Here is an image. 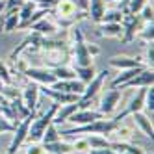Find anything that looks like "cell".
Instances as JSON below:
<instances>
[{
	"mask_svg": "<svg viewBox=\"0 0 154 154\" xmlns=\"http://www.w3.org/2000/svg\"><path fill=\"white\" fill-rule=\"evenodd\" d=\"M106 11V0H89L87 2V17L93 23H100Z\"/></svg>",
	"mask_w": 154,
	"mask_h": 154,
	"instance_id": "ac0fdd59",
	"label": "cell"
},
{
	"mask_svg": "<svg viewBox=\"0 0 154 154\" xmlns=\"http://www.w3.org/2000/svg\"><path fill=\"white\" fill-rule=\"evenodd\" d=\"M74 69V72H76V78H78L82 84H89L93 78H95V67L93 65H87V67H72Z\"/></svg>",
	"mask_w": 154,
	"mask_h": 154,
	"instance_id": "7402d4cb",
	"label": "cell"
},
{
	"mask_svg": "<svg viewBox=\"0 0 154 154\" xmlns=\"http://www.w3.org/2000/svg\"><path fill=\"white\" fill-rule=\"evenodd\" d=\"M58 106L60 104L52 102L41 115L34 117V121H32V125H30V130H28V136H26V143H39L43 139L45 130L48 128V125H52V119H54V115H56Z\"/></svg>",
	"mask_w": 154,
	"mask_h": 154,
	"instance_id": "7a4b0ae2",
	"label": "cell"
},
{
	"mask_svg": "<svg viewBox=\"0 0 154 154\" xmlns=\"http://www.w3.org/2000/svg\"><path fill=\"white\" fill-rule=\"evenodd\" d=\"M147 50H145V67L152 69V61H154V47H152V43H147Z\"/></svg>",
	"mask_w": 154,
	"mask_h": 154,
	"instance_id": "836d02e7",
	"label": "cell"
},
{
	"mask_svg": "<svg viewBox=\"0 0 154 154\" xmlns=\"http://www.w3.org/2000/svg\"><path fill=\"white\" fill-rule=\"evenodd\" d=\"M89 154H119L112 147H104V149H89Z\"/></svg>",
	"mask_w": 154,
	"mask_h": 154,
	"instance_id": "74e56055",
	"label": "cell"
},
{
	"mask_svg": "<svg viewBox=\"0 0 154 154\" xmlns=\"http://www.w3.org/2000/svg\"><path fill=\"white\" fill-rule=\"evenodd\" d=\"M152 84H154V72H152V69L145 67L139 74H136L132 80H128L126 84L121 85V89H125V87H150Z\"/></svg>",
	"mask_w": 154,
	"mask_h": 154,
	"instance_id": "8fae6325",
	"label": "cell"
},
{
	"mask_svg": "<svg viewBox=\"0 0 154 154\" xmlns=\"http://www.w3.org/2000/svg\"><path fill=\"white\" fill-rule=\"evenodd\" d=\"M139 17L143 23H152V17H154V9H152V4L147 2L145 6L141 8V11H139Z\"/></svg>",
	"mask_w": 154,
	"mask_h": 154,
	"instance_id": "4dcf8cb0",
	"label": "cell"
},
{
	"mask_svg": "<svg viewBox=\"0 0 154 154\" xmlns=\"http://www.w3.org/2000/svg\"><path fill=\"white\" fill-rule=\"evenodd\" d=\"M121 26H123V37L121 39L126 43V41L136 39L139 28L143 26V20L139 15H125L123 20H121Z\"/></svg>",
	"mask_w": 154,
	"mask_h": 154,
	"instance_id": "52a82bcc",
	"label": "cell"
},
{
	"mask_svg": "<svg viewBox=\"0 0 154 154\" xmlns=\"http://www.w3.org/2000/svg\"><path fill=\"white\" fill-rule=\"evenodd\" d=\"M78 109V104L76 102H71V104H60L58 106V109H56V115H54V119H52V125H56V126H60V125H63V123H67V119Z\"/></svg>",
	"mask_w": 154,
	"mask_h": 154,
	"instance_id": "9a60e30c",
	"label": "cell"
},
{
	"mask_svg": "<svg viewBox=\"0 0 154 154\" xmlns=\"http://www.w3.org/2000/svg\"><path fill=\"white\" fill-rule=\"evenodd\" d=\"M87 143H89V149H104L112 145V141L106 136H98V134H91V137H87Z\"/></svg>",
	"mask_w": 154,
	"mask_h": 154,
	"instance_id": "d4e9b609",
	"label": "cell"
},
{
	"mask_svg": "<svg viewBox=\"0 0 154 154\" xmlns=\"http://www.w3.org/2000/svg\"><path fill=\"white\" fill-rule=\"evenodd\" d=\"M143 109H147L149 117H152V112H154V87H147L145 91V106H143Z\"/></svg>",
	"mask_w": 154,
	"mask_h": 154,
	"instance_id": "f1b7e54d",
	"label": "cell"
},
{
	"mask_svg": "<svg viewBox=\"0 0 154 154\" xmlns=\"http://www.w3.org/2000/svg\"><path fill=\"white\" fill-rule=\"evenodd\" d=\"M35 115H37V113H30L28 117H24V119L17 125V128H15V136H13L11 143H9V147H8V154H17V150L26 143V136H28L30 125H32V121H34Z\"/></svg>",
	"mask_w": 154,
	"mask_h": 154,
	"instance_id": "5b68a950",
	"label": "cell"
},
{
	"mask_svg": "<svg viewBox=\"0 0 154 154\" xmlns=\"http://www.w3.org/2000/svg\"><path fill=\"white\" fill-rule=\"evenodd\" d=\"M121 100V91L117 89V87H112L109 91H106V95L100 98V106H98V112H100L104 117L109 115V113H113L115 112V108Z\"/></svg>",
	"mask_w": 154,
	"mask_h": 154,
	"instance_id": "30bf717a",
	"label": "cell"
},
{
	"mask_svg": "<svg viewBox=\"0 0 154 154\" xmlns=\"http://www.w3.org/2000/svg\"><path fill=\"white\" fill-rule=\"evenodd\" d=\"M98 119H104V115L100 112H95L91 108H85V109H76V112L67 119L71 125H76V126H84V125H89L93 121H98Z\"/></svg>",
	"mask_w": 154,
	"mask_h": 154,
	"instance_id": "9c48e42d",
	"label": "cell"
},
{
	"mask_svg": "<svg viewBox=\"0 0 154 154\" xmlns=\"http://www.w3.org/2000/svg\"><path fill=\"white\" fill-rule=\"evenodd\" d=\"M87 52H89V56H91V58H97L98 54H100V48L91 43V45H87Z\"/></svg>",
	"mask_w": 154,
	"mask_h": 154,
	"instance_id": "ab89813d",
	"label": "cell"
},
{
	"mask_svg": "<svg viewBox=\"0 0 154 154\" xmlns=\"http://www.w3.org/2000/svg\"><path fill=\"white\" fill-rule=\"evenodd\" d=\"M30 28L34 30L35 34L43 35V37H47V35H54V34H58V32H60L58 24L54 23L52 19H47V17H41V19H39V20H35V23L32 24Z\"/></svg>",
	"mask_w": 154,
	"mask_h": 154,
	"instance_id": "7c38bea8",
	"label": "cell"
},
{
	"mask_svg": "<svg viewBox=\"0 0 154 154\" xmlns=\"http://www.w3.org/2000/svg\"><path fill=\"white\" fill-rule=\"evenodd\" d=\"M43 150L45 154H71L74 152L72 149V143H67V141H54V143H43Z\"/></svg>",
	"mask_w": 154,
	"mask_h": 154,
	"instance_id": "e0dca14e",
	"label": "cell"
},
{
	"mask_svg": "<svg viewBox=\"0 0 154 154\" xmlns=\"http://www.w3.org/2000/svg\"><path fill=\"white\" fill-rule=\"evenodd\" d=\"M71 37H72V61L74 67H87L93 65V58L87 52V43L84 41V34L80 28L71 26Z\"/></svg>",
	"mask_w": 154,
	"mask_h": 154,
	"instance_id": "3957f363",
	"label": "cell"
},
{
	"mask_svg": "<svg viewBox=\"0 0 154 154\" xmlns=\"http://www.w3.org/2000/svg\"><path fill=\"white\" fill-rule=\"evenodd\" d=\"M0 80H2L4 84H13V78H11V74H9V69L6 67L2 61H0Z\"/></svg>",
	"mask_w": 154,
	"mask_h": 154,
	"instance_id": "d6a6232c",
	"label": "cell"
},
{
	"mask_svg": "<svg viewBox=\"0 0 154 154\" xmlns=\"http://www.w3.org/2000/svg\"><path fill=\"white\" fill-rule=\"evenodd\" d=\"M143 69H145V65H139V67H132V69H125V71H121V74L117 76V78L112 82V87H119V85H123L126 84L128 80H132L136 74H139Z\"/></svg>",
	"mask_w": 154,
	"mask_h": 154,
	"instance_id": "ffe728a7",
	"label": "cell"
},
{
	"mask_svg": "<svg viewBox=\"0 0 154 154\" xmlns=\"http://www.w3.org/2000/svg\"><path fill=\"white\" fill-rule=\"evenodd\" d=\"M139 65H145L141 61V58H130V56H113L109 58V67H115V69H132V67H139Z\"/></svg>",
	"mask_w": 154,
	"mask_h": 154,
	"instance_id": "5bb4252c",
	"label": "cell"
},
{
	"mask_svg": "<svg viewBox=\"0 0 154 154\" xmlns=\"http://www.w3.org/2000/svg\"><path fill=\"white\" fill-rule=\"evenodd\" d=\"M145 91H147V87H139V91L130 98L126 109L123 112L125 117H128L132 113H137V112H143V106H145Z\"/></svg>",
	"mask_w": 154,
	"mask_h": 154,
	"instance_id": "4fadbf2b",
	"label": "cell"
},
{
	"mask_svg": "<svg viewBox=\"0 0 154 154\" xmlns=\"http://www.w3.org/2000/svg\"><path fill=\"white\" fill-rule=\"evenodd\" d=\"M15 128H17L15 123H11L4 115H0V134H4V132H15Z\"/></svg>",
	"mask_w": 154,
	"mask_h": 154,
	"instance_id": "1f68e13d",
	"label": "cell"
},
{
	"mask_svg": "<svg viewBox=\"0 0 154 154\" xmlns=\"http://www.w3.org/2000/svg\"><path fill=\"white\" fill-rule=\"evenodd\" d=\"M121 154H130V152H121Z\"/></svg>",
	"mask_w": 154,
	"mask_h": 154,
	"instance_id": "7bdbcfd3",
	"label": "cell"
},
{
	"mask_svg": "<svg viewBox=\"0 0 154 154\" xmlns=\"http://www.w3.org/2000/svg\"><path fill=\"white\" fill-rule=\"evenodd\" d=\"M24 76L30 82H35L39 85H52L58 80L52 69H47V67H28L24 71Z\"/></svg>",
	"mask_w": 154,
	"mask_h": 154,
	"instance_id": "8992f818",
	"label": "cell"
},
{
	"mask_svg": "<svg viewBox=\"0 0 154 154\" xmlns=\"http://www.w3.org/2000/svg\"><path fill=\"white\" fill-rule=\"evenodd\" d=\"M19 9H11V11H8L4 15V24H2V32H6V34H9V32H15L19 28Z\"/></svg>",
	"mask_w": 154,
	"mask_h": 154,
	"instance_id": "44dd1931",
	"label": "cell"
},
{
	"mask_svg": "<svg viewBox=\"0 0 154 154\" xmlns=\"http://www.w3.org/2000/svg\"><path fill=\"white\" fill-rule=\"evenodd\" d=\"M125 115L119 113L117 117L113 119H98V121H93L89 125H84V126H74L71 130H60V136H76V134H98V136H112V132L123 123Z\"/></svg>",
	"mask_w": 154,
	"mask_h": 154,
	"instance_id": "6da1fadb",
	"label": "cell"
},
{
	"mask_svg": "<svg viewBox=\"0 0 154 154\" xmlns=\"http://www.w3.org/2000/svg\"><path fill=\"white\" fill-rule=\"evenodd\" d=\"M132 119H134V123L141 128L143 136L152 139V134H154V128H152V117L145 115L143 112H137V113H132Z\"/></svg>",
	"mask_w": 154,
	"mask_h": 154,
	"instance_id": "2e32d148",
	"label": "cell"
},
{
	"mask_svg": "<svg viewBox=\"0 0 154 154\" xmlns=\"http://www.w3.org/2000/svg\"><path fill=\"white\" fill-rule=\"evenodd\" d=\"M39 95H41L39 84H35V82H28V84L24 85L23 93H20V98H23V102H24V106L28 108L30 113H35L37 104H39Z\"/></svg>",
	"mask_w": 154,
	"mask_h": 154,
	"instance_id": "ba28073f",
	"label": "cell"
},
{
	"mask_svg": "<svg viewBox=\"0 0 154 154\" xmlns=\"http://www.w3.org/2000/svg\"><path fill=\"white\" fill-rule=\"evenodd\" d=\"M152 28H154L152 23H143V26H141L139 32H137V35H139L141 39H145L147 43H152Z\"/></svg>",
	"mask_w": 154,
	"mask_h": 154,
	"instance_id": "f546056e",
	"label": "cell"
},
{
	"mask_svg": "<svg viewBox=\"0 0 154 154\" xmlns=\"http://www.w3.org/2000/svg\"><path fill=\"white\" fill-rule=\"evenodd\" d=\"M106 2H117V0H106Z\"/></svg>",
	"mask_w": 154,
	"mask_h": 154,
	"instance_id": "b9f144b4",
	"label": "cell"
},
{
	"mask_svg": "<svg viewBox=\"0 0 154 154\" xmlns=\"http://www.w3.org/2000/svg\"><path fill=\"white\" fill-rule=\"evenodd\" d=\"M4 9H6V0H0V15H2Z\"/></svg>",
	"mask_w": 154,
	"mask_h": 154,
	"instance_id": "60d3db41",
	"label": "cell"
},
{
	"mask_svg": "<svg viewBox=\"0 0 154 154\" xmlns=\"http://www.w3.org/2000/svg\"><path fill=\"white\" fill-rule=\"evenodd\" d=\"M32 2H35V4L41 6V8H54L58 0H32Z\"/></svg>",
	"mask_w": 154,
	"mask_h": 154,
	"instance_id": "f35d334b",
	"label": "cell"
},
{
	"mask_svg": "<svg viewBox=\"0 0 154 154\" xmlns=\"http://www.w3.org/2000/svg\"><path fill=\"white\" fill-rule=\"evenodd\" d=\"M24 2H26V0H6V9H8V11H11V9H19Z\"/></svg>",
	"mask_w": 154,
	"mask_h": 154,
	"instance_id": "8d00e7d4",
	"label": "cell"
},
{
	"mask_svg": "<svg viewBox=\"0 0 154 154\" xmlns=\"http://www.w3.org/2000/svg\"><path fill=\"white\" fill-rule=\"evenodd\" d=\"M123 17H125V13L119 11V9H106L100 23H119V24H121Z\"/></svg>",
	"mask_w": 154,
	"mask_h": 154,
	"instance_id": "4316f807",
	"label": "cell"
},
{
	"mask_svg": "<svg viewBox=\"0 0 154 154\" xmlns=\"http://www.w3.org/2000/svg\"><path fill=\"white\" fill-rule=\"evenodd\" d=\"M72 149H74V150H78V152H85V150H89V143H87V137L76 139V141L72 143Z\"/></svg>",
	"mask_w": 154,
	"mask_h": 154,
	"instance_id": "e575fe53",
	"label": "cell"
},
{
	"mask_svg": "<svg viewBox=\"0 0 154 154\" xmlns=\"http://www.w3.org/2000/svg\"><path fill=\"white\" fill-rule=\"evenodd\" d=\"M58 139H61V136H60V128L56 126V125H48V128L45 130V134H43V143H54V141H58Z\"/></svg>",
	"mask_w": 154,
	"mask_h": 154,
	"instance_id": "484cf974",
	"label": "cell"
},
{
	"mask_svg": "<svg viewBox=\"0 0 154 154\" xmlns=\"http://www.w3.org/2000/svg\"><path fill=\"white\" fill-rule=\"evenodd\" d=\"M100 37H123V26L119 23H98Z\"/></svg>",
	"mask_w": 154,
	"mask_h": 154,
	"instance_id": "d6986e66",
	"label": "cell"
},
{
	"mask_svg": "<svg viewBox=\"0 0 154 154\" xmlns=\"http://www.w3.org/2000/svg\"><path fill=\"white\" fill-rule=\"evenodd\" d=\"M52 72L56 74L58 80H72L76 78V72L72 67H67V65H58V67H54Z\"/></svg>",
	"mask_w": 154,
	"mask_h": 154,
	"instance_id": "603a6c76",
	"label": "cell"
},
{
	"mask_svg": "<svg viewBox=\"0 0 154 154\" xmlns=\"http://www.w3.org/2000/svg\"><path fill=\"white\" fill-rule=\"evenodd\" d=\"M149 0H128L126 2V15H139L141 8Z\"/></svg>",
	"mask_w": 154,
	"mask_h": 154,
	"instance_id": "83f0119b",
	"label": "cell"
},
{
	"mask_svg": "<svg viewBox=\"0 0 154 154\" xmlns=\"http://www.w3.org/2000/svg\"><path fill=\"white\" fill-rule=\"evenodd\" d=\"M108 71L104 69V71H100V72H97L95 74V78L85 85V89H84V93L80 95V98H78V109H85V108H89V104L97 98V95L100 93V89H102V84H104V80L108 78Z\"/></svg>",
	"mask_w": 154,
	"mask_h": 154,
	"instance_id": "277c9868",
	"label": "cell"
},
{
	"mask_svg": "<svg viewBox=\"0 0 154 154\" xmlns=\"http://www.w3.org/2000/svg\"><path fill=\"white\" fill-rule=\"evenodd\" d=\"M26 154H45V150H43V147L39 143H30L26 149Z\"/></svg>",
	"mask_w": 154,
	"mask_h": 154,
	"instance_id": "d590c367",
	"label": "cell"
},
{
	"mask_svg": "<svg viewBox=\"0 0 154 154\" xmlns=\"http://www.w3.org/2000/svg\"><path fill=\"white\" fill-rule=\"evenodd\" d=\"M37 9V4L35 2H32V0H26V2L19 8V19H20V23H24V20H28L32 17V13H34Z\"/></svg>",
	"mask_w": 154,
	"mask_h": 154,
	"instance_id": "cb8c5ba5",
	"label": "cell"
}]
</instances>
